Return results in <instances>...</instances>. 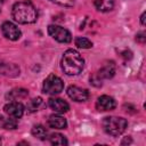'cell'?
Here are the masks:
<instances>
[{
  "instance_id": "6da1fadb",
  "label": "cell",
  "mask_w": 146,
  "mask_h": 146,
  "mask_svg": "<svg viewBox=\"0 0 146 146\" xmlns=\"http://www.w3.org/2000/svg\"><path fill=\"white\" fill-rule=\"evenodd\" d=\"M13 18L19 24H31L38 18V11L33 3L29 0L16 2L11 10Z\"/></svg>"
},
{
  "instance_id": "7a4b0ae2",
  "label": "cell",
  "mask_w": 146,
  "mask_h": 146,
  "mask_svg": "<svg viewBox=\"0 0 146 146\" xmlns=\"http://www.w3.org/2000/svg\"><path fill=\"white\" fill-rule=\"evenodd\" d=\"M62 70L67 75H78L82 72L84 66V59L79 51L74 49H68L64 52L60 62Z\"/></svg>"
},
{
  "instance_id": "3957f363",
  "label": "cell",
  "mask_w": 146,
  "mask_h": 146,
  "mask_svg": "<svg viewBox=\"0 0 146 146\" xmlns=\"http://www.w3.org/2000/svg\"><path fill=\"white\" fill-rule=\"evenodd\" d=\"M102 124H103V128L106 133H108L111 136H120L127 129L128 122L123 117L106 116V117H104Z\"/></svg>"
},
{
  "instance_id": "277c9868",
  "label": "cell",
  "mask_w": 146,
  "mask_h": 146,
  "mask_svg": "<svg viewBox=\"0 0 146 146\" xmlns=\"http://www.w3.org/2000/svg\"><path fill=\"white\" fill-rule=\"evenodd\" d=\"M42 89H43V92H46V94L56 95V94H59L60 91H63L64 83L60 78H58L55 74H50L44 79Z\"/></svg>"
},
{
  "instance_id": "5b68a950",
  "label": "cell",
  "mask_w": 146,
  "mask_h": 146,
  "mask_svg": "<svg viewBox=\"0 0 146 146\" xmlns=\"http://www.w3.org/2000/svg\"><path fill=\"white\" fill-rule=\"evenodd\" d=\"M48 33L50 36H52L56 41L62 43H68L72 41V34L68 30L59 26V25H49L48 26Z\"/></svg>"
},
{
  "instance_id": "8992f818",
  "label": "cell",
  "mask_w": 146,
  "mask_h": 146,
  "mask_svg": "<svg viewBox=\"0 0 146 146\" xmlns=\"http://www.w3.org/2000/svg\"><path fill=\"white\" fill-rule=\"evenodd\" d=\"M1 31H2V34L9 39V40H13V41H16L21 38L22 33H21V30L11 22H5L2 23L1 25Z\"/></svg>"
},
{
  "instance_id": "52a82bcc",
  "label": "cell",
  "mask_w": 146,
  "mask_h": 146,
  "mask_svg": "<svg viewBox=\"0 0 146 146\" xmlns=\"http://www.w3.org/2000/svg\"><path fill=\"white\" fill-rule=\"evenodd\" d=\"M67 95L74 102H86L89 98V92L87 89L80 88L78 86H70L67 88Z\"/></svg>"
},
{
  "instance_id": "ba28073f",
  "label": "cell",
  "mask_w": 146,
  "mask_h": 146,
  "mask_svg": "<svg viewBox=\"0 0 146 146\" xmlns=\"http://www.w3.org/2000/svg\"><path fill=\"white\" fill-rule=\"evenodd\" d=\"M5 113L14 119H19L24 113V106L18 102H10L3 107Z\"/></svg>"
},
{
  "instance_id": "9c48e42d",
  "label": "cell",
  "mask_w": 146,
  "mask_h": 146,
  "mask_svg": "<svg viewBox=\"0 0 146 146\" xmlns=\"http://www.w3.org/2000/svg\"><path fill=\"white\" fill-rule=\"evenodd\" d=\"M115 106H116L115 100H114L112 97L107 96V95L100 96V97L97 99V102H96V107H97V110L100 111V112L112 111V110L115 108Z\"/></svg>"
},
{
  "instance_id": "30bf717a",
  "label": "cell",
  "mask_w": 146,
  "mask_h": 146,
  "mask_svg": "<svg viewBox=\"0 0 146 146\" xmlns=\"http://www.w3.org/2000/svg\"><path fill=\"white\" fill-rule=\"evenodd\" d=\"M19 66L13 63H0V74L9 78H16L19 75Z\"/></svg>"
},
{
  "instance_id": "8fae6325",
  "label": "cell",
  "mask_w": 146,
  "mask_h": 146,
  "mask_svg": "<svg viewBox=\"0 0 146 146\" xmlns=\"http://www.w3.org/2000/svg\"><path fill=\"white\" fill-rule=\"evenodd\" d=\"M48 104H49V107L57 113H65L70 110V105L60 98H50Z\"/></svg>"
},
{
  "instance_id": "7c38bea8",
  "label": "cell",
  "mask_w": 146,
  "mask_h": 146,
  "mask_svg": "<svg viewBox=\"0 0 146 146\" xmlns=\"http://www.w3.org/2000/svg\"><path fill=\"white\" fill-rule=\"evenodd\" d=\"M102 80L103 79H111L114 74H115V64L114 62H107L106 64H104V66L96 73Z\"/></svg>"
},
{
  "instance_id": "4fadbf2b",
  "label": "cell",
  "mask_w": 146,
  "mask_h": 146,
  "mask_svg": "<svg viewBox=\"0 0 146 146\" xmlns=\"http://www.w3.org/2000/svg\"><path fill=\"white\" fill-rule=\"evenodd\" d=\"M27 96H29V91L24 88H15L6 95L7 99L13 100V102H18L21 99H25Z\"/></svg>"
},
{
  "instance_id": "5bb4252c",
  "label": "cell",
  "mask_w": 146,
  "mask_h": 146,
  "mask_svg": "<svg viewBox=\"0 0 146 146\" xmlns=\"http://www.w3.org/2000/svg\"><path fill=\"white\" fill-rule=\"evenodd\" d=\"M48 124L50 128H54V129H65L67 125V122L63 116L52 114L48 119Z\"/></svg>"
},
{
  "instance_id": "9a60e30c",
  "label": "cell",
  "mask_w": 146,
  "mask_h": 146,
  "mask_svg": "<svg viewBox=\"0 0 146 146\" xmlns=\"http://www.w3.org/2000/svg\"><path fill=\"white\" fill-rule=\"evenodd\" d=\"M95 7L102 13H107L114 8V0H95Z\"/></svg>"
},
{
  "instance_id": "2e32d148",
  "label": "cell",
  "mask_w": 146,
  "mask_h": 146,
  "mask_svg": "<svg viewBox=\"0 0 146 146\" xmlns=\"http://www.w3.org/2000/svg\"><path fill=\"white\" fill-rule=\"evenodd\" d=\"M32 135H33L34 137H36L38 139L44 140V139L47 138V136H48V131H47V129H46L43 125L38 124V125H34V127L32 128Z\"/></svg>"
},
{
  "instance_id": "e0dca14e",
  "label": "cell",
  "mask_w": 146,
  "mask_h": 146,
  "mask_svg": "<svg viewBox=\"0 0 146 146\" xmlns=\"http://www.w3.org/2000/svg\"><path fill=\"white\" fill-rule=\"evenodd\" d=\"M49 140L52 145H67L68 144L67 139L60 133H52L49 137Z\"/></svg>"
},
{
  "instance_id": "ac0fdd59",
  "label": "cell",
  "mask_w": 146,
  "mask_h": 146,
  "mask_svg": "<svg viewBox=\"0 0 146 146\" xmlns=\"http://www.w3.org/2000/svg\"><path fill=\"white\" fill-rule=\"evenodd\" d=\"M75 46L79 47V48H82V49H89L92 47V42L87 39V38H82V36H78L75 39Z\"/></svg>"
},
{
  "instance_id": "d6986e66",
  "label": "cell",
  "mask_w": 146,
  "mask_h": 146,
  "mask_svg": "<svg viewBox=\"0 0 146 146\" xmlns=\"http://www.w3.org/2000/svg\"><path fill=\"white\" fill-rule=\"evenodd\" d=\"M42 105V98L41 97H36V98H33L32 100H30L27 103V110L29 112H35L39 110V107Z\"/></svg>"
},
{
  "instance_id": "ffe728a7",
  "label": "cell",
  "mask_w": 146,
  "mask_h": 146,
  "mask_svg": "<svg viewBox=\"0 0 146 146\" xmlns=\"http://www.w3.org/2000/svg\"><path fill=\"white\" fill-rule=\"evenodd\" d=\"M16 127H17L16 119L11 117V119H7V120H5V123H3V128H5V129L14 130V129H16Z\"/></svg>"
},
{
  "instance_id": "44dd1931",
  "label": "cell",
  "mask_w": 146,
  "mask_h": 146,
  "mask_svg": "<svg viewBox=\"0 0 146 146\" xmlns=\"http://www.w3.org/2000/svg\"><path fill=\"white\" fill-rule=\"evenodd\" d=\"M50 1L63 7H72L74 5V0H50Z\"/></svg>"
},
{
  "instance_id": "7402d4cb",
  "label": "cell",
  "mask_w": 146,
  "mask_h": 146,
  "mask_svg": "<svg viewBox=\"0 0 146 146\" xmlns=\"http://www.w3.org/2000/svg\"><path fill=\"white\" fill-rule=\"evenodd\" d=\"M90 83L95 87H100L102 86V79L97 74H94L90 76Z\"/></svg>"
},
{
  "instance_id": "603a6c76",
  "label": "cell",
  "mask_w": 146,
  "mask_h": 146,
  "mask_svg": "<svg viewBox=\"0 0 146 146\" xmlns=\"http://www.w3.org/2000/svg\"><path fill=\"white\" fill-rule=\"evenodd\" d=\"M145 35H146L145 32H139V33L136 35L137 42H139V43H145V41H146V36H145Z\"/></svg>"
},
{
  "instance_id": "cb8c5ba5",
  "label": "cell",
  "mask_w": 146,
  "mask_h": 146,
  "mask_svg": "<svg viewBox=\"0 0 146 146\" xmlns=\"http://www.w3.org/2000/svg\"><path fill=\"white\" fill-rule=\"evenodd\" d=\"M121 56L127 60V59H131V57H132V52L130 51V50H124V51H122L121 52Z\"/></svg>"
},
{
  "instance_id": "d4e9b609",
  "label": "cell",
  "mask_w": 146,
  "mask_h": 146,
  "mask_svg": "<svg viewBox=\"0 0 146 146\" xmlns=\"http://www.w3.org/2000/svg\"><path fill=\"white\" fill-rule=\"evenodd\" d=\"M131 141H132L131 138H130V137H127V138H124V139L121 141V144H122V145H124V144H130Z\"/></svg>"
},
{
  "instance_id": "484cf974",
  "label": "cell",
  "mask_w": 146,
  "mask_h": 146,
  "mask_svg": "<svg viewBox=\"0 0 146 146\" xmlns=\"http://www.w3.org/2000/svg\"><path fill=\"white\" fill-rule=\"evenodd\" d=\"M140 23H141V25H143V26L145 25V13H143V14H141V16H140Z\"/></svg>"
},
{
  "instance_id": "4316f807",
  "label": "cell",
  "mask_w": 146,
  "mask_h": 146,
  "mask_svg": "<svg viewBox=\"0 0 146 146\" xmlns=\"http://www.w3.org/2000/svg\"><path fill=\"white\" fill-rule=\"evenodd\" d=\"M5 120H6L5 117H2V116H0V125H1V127H3V123H5Z\"/></svg>"
},
{
  "instance_id": "83f0119b",
  "label": "cell",
  "mask_w": 146,
  "mask_h": 146,
  "mask_svg": "<svg viewBox=\"0 0 146 146\" xmlns=\"http://www.w3.org/2000/svg\"><path fill=\"white\" fill-rule=\"evenodd\" d=\"M0 1H1V2H3V1H6V0H0Z\"/></svg>"
},
{
  "instance_id": "f1b7e54d",
  "label": "cell",
  "mask_w": 146,
  "mask_h": 146,
  "mask_svg": "<svg viewBox=\"0 0 146 146\" xmlns=\"http://www.w3.org/2000/svg\"><path fill=\"white\" fill-rule=\"evenodd\" d=\"M0 145H1V139H0Z\"/></svg>"
}]
</instances>
